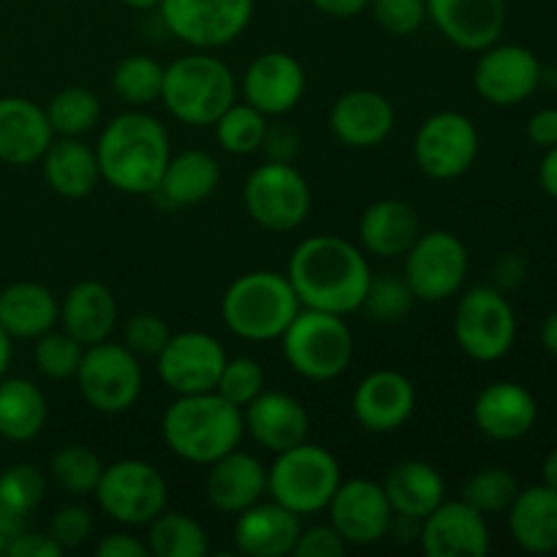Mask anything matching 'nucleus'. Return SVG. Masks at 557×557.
Here are the masks:
<instances>
[{
  "instance_id": "49530a36",
  "label": "nucleus",
  "mask_w": 557,
  "mask_h": 557,
  "mask_svg": "<svg viewBox=\"0 0 557 557\" xmlns=\"http://www.w3.org/2000/svg\"><path fill=\"white\" fill-rule=\"evenodd\" d=\"M169 337H172V330L158 313H134L123 326V346L134 351L136 357L156 359L169 343Z\"/></svg>"
},
{
  "instance_id": "f257e3e1",
  "label": "nucleus",
  "mask_w": 557,
  "mask_h": 557,
  "mask_svg": "<svg viewBox=\"0 0 557 557\" xmlns=\"http://www.w3.org/2000/svg\"><path fill=\"white\" fill-rule=\"evenodd\" d=\"M286 277L302 308L348 315L362 310L373 272L359 245L337 234H315L288 256Z\"/></svg>"
},
{
  "instance_id": "9b49d317",
  "label": "nucleus",
  "mask_w": 557,
  "mask_h": 557,
  "mask_svg": "<svg viewBox=\"0 0 557 557\" xmlns=\"http://www.w3.org/2000/svg\"><path fill=\"white\" fill-rule=\"evenodd\" d=\"M455 341L473 362H498L517 341V315L504 292L473 286L455 310Z\"/></svg>"
},
{
  "instance_id": "5701e85b",
  "label": "nucleus",
  "mask_w": 557,
  "mask_h": 557,
  "mask_svg": "<svg viewBox=\"0 0 557 557\" xmlns=\"http://www.w3.org/2000/svg\"><path fill=\"white\" fill-rule=\"evenodd\" d=\"M330 128L346 147L370 150L386 141L395 128V107L384 92L357 87L335 98L330 109Z\"/></svg>"
},
{
  "instance_id": "393cba45",
  "label": "nucleus",
  "mask_w": 557,
  "mask_h": 557,
  "mask_svg": "<svg viewBox=\"0 0 557 557\" xmlns=\"http://www.w3.org/2000/svg\"><path fill=\"white\" fill-rule=\"evenodd\" d=\"M207 468V500L221 515H239L267 495V468L256 455L239 451V446Z\"/></svg>"
},
{
  "instance_id": "de8ad7c7",
  "label": "nucleus",
  "mask_w": 557,
  "mask_h": 557,
  "mask_svg": "<svg viewBox=\"0 0 557 557\" xmlns=\"http://www.w3.org/2000/svg\"><path fill=\"white\" fill-rule=\"evenodd\" d=\"M375 22L392 36H413L428 20V0H370Z\"/></svg>"
},
{
  "instance_id": "58836bf2",
  "label": "nucleus",
  "mask_w": 557,
  "mask_h": 557,
  "mask_svg": "<svg viewBox=\"0 0 557 557\" xmlns=\"http://www.w3.org/2000/svg\"><path fill=\"white\" fill-rule=\"evenodd\" d=\"M101 473L103 462L90 446L69 444L54 451L52 460H49V476L71 498H87V495L96 493Z\"/></svg>"
},
{
  "instance_id": "4d7b16f0",
  "label": "nucleus",
  "mask_w": 557,
  "mask_h": 557,
  "mask_svg": "<svg viewBox=\"0 0 557 557\" xmlns=\"http://www.w3.org/2000/svg\"><path fill=\"white\" fill-rule=\"evenodd\" d=\"M321 14L337 16V20H351V16L362 14L370 9V0H310Z\"/></svg>"
},
{
  "instance_id": "dca6fc26",
  "label": "nucleus",
  "mask_w": 557,
  "mask_h": 557,
  "mask_svg": "<svg viewBox=\"0 0 557 557\" xmlns=\"http://www.w3.org/2000/svg\"><path fill=\"white\" fill-rule=\"evenodd\" d=\"M542 63L520 44H498L482 49L473 69V87L493 107H517L536 92Z\"/></svg>"
},
{
  "instance_id": "f03ea898",
  "label": "nucleus",
  "mask_w": 557,
  "mask_h": 557,
  "mask_svg": "<svg viewBox=\"0 0 557 557\" xmlns=\"http://www.w3.org/2000/svg\"><path fill=\"white\" fill-rule=\"evenodd\" d=\"M101 180L128 196L156 194L172 158L169 134L152 114L131 109L109 120L96 145Z\"/></svg>"
},
{
  "instance_id": "c756f323",
  "label": "nucleus",
  "mask_w": 557,
  "mask_h": 557,
  "mask_svg": "<svg viewBox=\"0 0 557 557\" xmlns=\"http://www.w3.org/2000/svg\"><path fill=\"white\" fill-rule=\"evenodd\" d=\"M509 533L531 555L557 553V493L547 484L520 487L509 506Z\"/></svg>"
},
{
  "instance_id": "aec40b11",
  "label": "nucleus",
  "mask_w": 557,
  "mask_h": 557,
  "mask_svg": "<svg viewBox=\"0 0 557 557\" xmlns=\"http://www.w3.org/2000/svg\"><path fill=\"white\" fill-rule=\"evenodd\" d=\"M305 69L294 54L264 52L245 69L243 98L267 117H281L299 107L305 96Z\"/></svg>"
},
{
  "instance_id": "39448f33",
  "label": "nucleus",
  "mask_w": 557,
  "mask_h": 557,
  "mask_svg": "<svg viewBox=\"0 0 557 557\" xmlns=\"http://www.w3.org/2000/svg\"><path fill=\"white\" fill-rule=\"evenodd\" d=\"M161 101L180 123L207 128L237 101V79L223 60L201 49L163 69Z\"/></svg>"
},
{
  "instance_id": "37998d69",
  "label": "nucleus",
  "mask_w": 557,
  "mask_h": 557,
  "mask_svg": "<svg viewBox=\"0 0 557 557\" xmlns=\"http://www.w3.org/2000/svg\"><path fill=\"white\" fill-rule=\"evenodd\" d=\"M82 354L85 346L69 335L65 330H49L41 337H36V348H33V362L44 379L65 381L74 379L79 370Z\"/></svg>"
},
{
  "instance_id": "13d9d810",
  "label": "nucleus",
  "mask_w": 557,
  "mask_h": 557,
  "mask_svg": "<svg viewBox=\"0 0 557 557\" xmlns=\"http://www.w3.org/2000/svg\"><path fill=\"white\" fill-rule=\"evenodd\" d=\"M539 185L544 188V194L557 201V145L544 152L542 166H539Z\"/></svg>"
},
{
  "instance_id": "0eeeda50",
  "label": "nucleus",
  "mask_w": 557,
  "mask_h": 557,
  "mask_svg": "<svg viewBox=\"0 0 557 557\" xmlns=\"http://www.w3.org/2000/svg\"><path fill=\"white\" fill-rule=\"evenodd\" d=\"M288 368L308 381L343 375L354 357V335L343 315L299 308L281 337Z\"/></svg>"
},
{
  "instance_id": "c85d7f7f",
  "label": "nucleus",
  "mask_w": 557,
  "mask_h": 557,
  "mask_svg": "<svg viewBox=\"0 0 557 557\" xmlns=\"http://www.w3.org/2000/svg\"><path fill=\"white\" fill-rule=\"evenodd\" d=\"M60 324L85 348L109 341L117 324L114 294L98 281L74 283L60 305Z\"/></svg>"
},
{
  "instance_id": "f3484780",
  "label": "nucleus",
  "mask_w": 557,
  "mask_h": 557,
  "mask_svg": "<svg viewBox=\"0 0 557 557\" xmlns=\"http://www.w3.org/2000/svg\"><path fill=\"white\" fill-rule=\"evenodd\" d=\"M326 511H330V525L351 547H370V544L384 542L389 533L392 515H395L384 487L370 479L341 482V487L326 504Z\"/></svg>"
},
{
  "instance_id": "72a5a7b5",
  "label": "nucleus",
  "mask_w": 557,
  "mask_h": 557,
  "mask_svg": "<svg viewBox=\"0 0 557 557\" xmlns=\"http://www.w3.org/2000/svg\"><path fill=\"white\" fill-rule=\"evenodd\" d=\"M386 500L392 511L413 520H424L441 500H446V482L435 466L424 460H403L386 471L384 482Z\"/></svg>"
},
{
  "instance_id": "a878e982",
  "label": "nucleus",
  "mask_w": 557,
  "mask_h": 557,
  "mask_svg": "<svg viewBox=\"0 0 557 557\" xmlns=\"http://www.w3.org/2000/svg\"><path fill=\"white\" fill-rule=\"evenodd\" d=\"M54 134L47 112L22 96L0 98V161L9 166H30L41 161Z\"/></svg>"
},
{
  "instance_id": "9d476101",
  "label": "nucleus",
  "mask_w": 557,
  "mask_h": 557,
  "mask_svg": "<svg viewBox=\"0 0 557 557\" xmlns=\"http://www.w3.org/2000/svg\"><path fill=\"white\" fill-rule=\"evenodd\" d=\"M250 221L264 232L286 234L302 226L310 215V185L292 163L267 161L248 174L243 188Z\"/></svg>"
},
{
  "instance_id": "09e8293b",
  "label": "nucleus",
  "mask_w": 557,
  "mask_h": 557,
  "mask_svg": "<svg viewBox=\"0 0 557 557\" xmlns=\"http://www.w3.org/2000/svg\"><path fill=\"white\" fill-rule=\"evenodd\" d=\"M92 525H96V522H92V515L87 506L69 504L60 506V509L54 511L52 520H49L47 533L60 544L63 553H69V549L82 547V544L92 536Z\"/></svg>"
},
{
  "instance_id": "423d86ee",
  "label": "nucleus",
  "mask_w": 557,
  "mask_h": 557,
  "mask_svg": "<svg viewBox=\"0 0 557 557\" xmlns=\"http://www.w3.org/2000/svg\"><path fill=\"white\" fill-rule=\"evenodd\" d=\"M341 462L326 446L299 444L275 455L267 468V495L297 517L319 515L341 487Z\"/></svg>"
},
{
  "instance_id": "7c9ffc66",
  "label": "nucleus",
  "mask_w": 557,
  "mask_h": 557,
  "mask_svg": "<svg viewBox=\"0 0 557 557\" xmlns=\"http://www.w3.org/2000/svg\"><path fill=\"white\" fill-rule=\"evenodd\" d=\"M221 183V163L207 150H183L169 158L156 196L172 210L194 207L210 199Z\"/></svg>"
},
{
  "instance_id": "c9c22d12",
  "label": "nucleus",
  "mask_w": 557,
  "mask_h": 557,
  "mask_svg": "<svg viewBox=\"0 0 557 557\" xmlns=\"http://www.w3.org/2000/svg\"><path fill=\"white\" fill-rule=\"evenodd\" d=\"M147 549L156 557H205L210 553V539L194 517L180 515V511H161L150 522Z\"/></svg>"
},
{
  "instance_id": "f704fd0d",
  "label": "nucleus",
  "mask_w": 557,
  "mask_h": 557,
  "mask_svg": "<svg viewBox=\"0 0 557 557\" xmlns=\"http://www.w3.org/2000/svg\"><path fill=\"white\" fill-rule=\"evenodd\" d=\"M47 397L27 379H0V435L14 444L33 441L47 424Z\"/></svg>"
},
{
  "instance_id": "2f4dec72",
  "label": "nucleus",
  "mask_w": 557,
  "mask_h": 557,
  "mask_svg": "<svg viewBox=\"0 0 557 557\" xmlns=\"http://www.w3.org/2000/svg\"><path fill=\"white\" fill-rule=\"evenodd\" d=\"M44 177L49 188L63 199H85L101 183L96 147L85 145L82 136H58L44 152Z\"/></svg>"
},
{
  "instance_id": "1a4fd4ad",
  "label": "nucleus",
  "mask_w": 557,
  "mask_h": 557,
  "mask_svg": "<svg viewBox=\"0 0 557 557\" xmlns=\"http://www.w3.org/2000/svg\"><path fill=\"white\" fill-rule=\"evenodd\" d=\"M96 500L109 520L125 528L150 525L169 506V484L156 466L145 460H117L103 466Z\"/></svg>"
},
{
  "instance_id": "6e6d98bb",
  "label": "nucleus",
  "mask_w": 557,
  "mask_h": 557,
  "mask_svg": "<svg viewBox=\"0 0 557 557\" xmlns=\"http://www.w3.org/2000/svg\"><path fill=\"white\" fill-rule=\"evenodd\" d=\"M528 139L542 150L557 145V109L547 107L539 109L531 120H528Z\"/></svg>"
},
{
  "instance_id": "052dcab7",
  "label": "nucleus",
  "mask_w": 557,
  "mask_h": 557,
  "mask_svg": "<svg viewBox=\"0 0 557 557\" xmlns=\"http://www.w3.org/2000/svg\"><path fill=\"white\" fill-rule=\"evenodd\" d=\"M539 341H542L544 351L557 357V310L549 313L547 319L542 321V330H539Z\"/></svg>"
},
{
  "instance_id": "bf43d9fd",
  "label": "nucleus",
  "mask_w": 557,
  "mask_h": 557,
  "mask_svg": "<svg viewBox=\"0 0 557 557\" xmlns=\"http://www.w3.org/2000/svg\"><path fill=\"white\" fill-rule=\"evenodd\" d=\"M22 531H27L25 520H20V517L0 515V557L9 555V547L14 544V539L20 536Z\"/></svg>"
},
{
  "instance_id": "a18cd8bd",
  "label": "nucleus",
  "mask_w": 557,
  "mask_h": 557,
  "mask_svg": "<svg viewBox=\"0 0 557 557\" xmlns=\"http://www.w3.org/2000/svg\"><path fill=\"white\" fill-rule=\"evenodd\" d=\"M215 392L223 400L232 403V406L245 408L250 400H256L264 392V370L250 357L226 359Z\"/></svg>"
},
{
  "instance_id": "412c9836",
  "label": "nucleus",
  "mask_w": 557,
  "mask_h": 557,
  "mask_svg": "<svg viewBox=\"0 0 557 557\" xmlns=\"http://www.w3.org/2000/svg\"><path fill=\"white\" fill-rule=\"evenodd\" d=\"M428 16L457 49L482 52L506 27V0H428Z\"/></svg>"
},
{
  "instance_id": "a211bd4d",
  "label": "nucleus",
  "mask_w": 557,
  "mask_h": 557,
  "mask_svg": "<svg viewBox=\"0 0 557 557\" xmlns=\"http://www.w3.org/2000/svg\"><path fill=\"white\" fill-rule=\"evenodd\" d=\"M417 544L428 557H484L490 553L487 517L462 498L441 500L422 520Z\"/></svg>"
},
{
  "instance_id": "6ab92c4d",
  "label": "nucleus",
  "mask_w": 557,
  "mask_h": 557,
  "mask_svg": "<svg viewBox=\"0 0 557 557\" xmlns=\"http://www.w3.org/2000/svg\"><path fill=\"white\" fill-rule=\"evenodd\" d=\"M417 408V389L411 379L397 370H375L364 375L351 397V411L359 428L368 433H395Z\"/></svg>"
},
{
  "instance_id": "e2e57ef3",
  "label": "nucleus",
  "mask_w": 557,
  "mask_h": 557,
  "mask_svg": "<svg viewBox=\"0 0 557 557\" xmlns=\"http://www.w3.org/2000/svg\"><path fill=\"white\" fill-rule=\"evenodd\" d=\"M9 362H11V337L9 332L0 326V379H3L5 370H9Z\"/></svg>"
},
{
  "instance_id": "680f3d73",
  "label": "nucleus",
  "mask_w": 557,
  "mask_h": 557,
  "mask_svg": "<svg viewBox=\"0 0 557 557\" xmlns=\"http://www.w3.org/2000/svg\"><path fill=\"white\" fill-rule=\"evenodd\" d=\"M542 484H547L549 490L557 493V449L549 451L542 462Z\"/></svg>"
},
{
  "instance_id": "20e7f679",
  "label": "nucleus",
  "mask_w": 557,
  "mask_h": 557,
  "mask_svg": "<svg viewBox=\"0 0 557 557\" xmlns=\"http://www.w3.org/2000/svg\"><path fill=\"white\" fill-rule=\"evenodd\" d=\"M299 299L286 275L253 270L239 275L223 292L221 319L232 335L250 343H270L283 337L299 313Z\"/></svg>"
},
{
  "instance_id": "8fccbe9b",
  "label": "nucleus",
  "mask_w": 557,
  "mask_h": 557,
  "mask_svg": "<svg viewBox=\"0 0 557 557\" xmlns=\"http://www.w3.org/2000/svg\"><path fill=\"white\" fill-rule=\"evenodd\" d=\"M348 544L332 525H313L308 531H299L294 553L297 557H341Z\"/></svg>"
},
{
  "instance_id": "a19ab883",
  "label": "nucleus",
  "mask_w": 557,
  "mask_h": 557,
  "mask_svg": "<svg viewBox=\"0 0 557 557\" xmlns=\"http://www.w3.org/2000/svg\"><path fill=\"white\" fill-rule=\"evenodd\" d=\"M47 495V473L33 462H16L0 473V515L25 520Z\"/></svg>"
},
{
  "instance_id": "4be33fe9",
  "label": "nucleus",
  "mask_w": 557,
  "mask_h": 557,
  "mask_svg": "<svg viewBox=\"0 0 557 557\" xmlns=\"http://www.w3.org/2000/svg\"><path fill=\"white\" fill-rule=\"evenodd\" d=\"M243 422L245 435L272 455L305 444L310 435L308 408L288 392H261L243 408Z\"/></svg>"
},
{
  "instance_id": "c03bdc74",
  "label": "nucleus",
  "mask_w": 557,
  "mask_h": 557,
  "mask_svg": "<svg viewBox=\"0 0 557 557\" xmlns=\"http://www.w3.org/2000/svg\"><path fill=\"white\" fill-rule=\"evenodd\" d=\"M413 302H417V297H413L411 288H408L406 277L381 272V275L370 277L362 308L368 310L370 319L379 321V324H397V321L411 310Z\"/></svg>"
},
{
  "instance_id": "ea45409f",
  "label": "nucleus",
  "mask_w": 557,
  "mask_h": 557,
  "mask_svg": "<svg viewBox=\"0 0 557 557\" xmlns=\"http://www.w3.org/2000/svg\"><path fill=\"white\" fill-rule=\"evenodd\" d=\"M267 114H261L259 109H253L250 103H237L234 101L221 117L215 120V139L232 156H253L256 150H261V141L267 134Z\"/></svg>"
},
{
  "instance_id": "e433bc0d",
  "label": "nucleus",
  "mask_w": 557,
  "mask_h": 557,
  "mask_svg": "<svg viewBox=\"0 0 557 557\" xmlns=\"http://www.w3.org/2000/svg\"><path fill=\"white\" fill-rule=\"evenodd\" d=\"M163 69H166V65L147 58V54H128V58H123L114 65V96L134 109L150 107V103L161 101Z\"/></svg>"
},
{
  "instance_id": "5fc2aeb1",
  "label": "nucleus",
  "mask_w": 557,
  "mask_h": 557,
  "mask_svg": "<svg viewBox=\"0 0 557 557\" xmlns=\"http://www.w3.org/2000/svg\"><path fill=\"white\" fill-rule=\"evenodd\" d=\"M528 275V264L520 253H506L495 261L493 267V277H495V288L498 292H511V288L520 286Z\"/></svg>"
},
{
  "instance_id": "4468645a",
  "label": "nucleus",
  "mask_w": 557,
  "mask_h": 557,
  "mask_svg": "<svg viewBox=\"0 0 557 557\" xmlns=\"http://www.w3.org/2000/svg\"><path fill=\"white\" fill-rule=\"evenodd\" d=\"M479 131L462 112H435L413 136V161L430 180H457L476 163Z\"/></svg>"
},
{
  "instance_id": "473e14b6",
  "label": "nucleus",
  "mask_w": 557,
  "mask_h": 557,
  "mask_svg": "<svg viewBox=\"0 0 557 557\" xmlns=\"http://www.w3.org/2000/svg\"><path fill=\"white\" fill-rule=\"evenodd\" d=\"M60 321V305L41 283L20 281L0 292V326L11 341H36L54 330Z\"/></svg>"
},
{
  "instance_id": "3c124183",
  "label": "nucleus",
  "mask_w": 557,
  "mask_h": 557,
  "mask_svg": "<svg viewBox=\"0 0 557 557\" xmlns=\"http://www.w3.org/2000/svg\"><path fill=\"white\" fill-rule=\"evenodd\" d=\"M299 134L288 125H267L264 141H261V150L267 152V161H281L292 163L294 156L299 152Z\"/></svg>"
},
{
  "instance_id": "2eb2a0df",
  "label": "nucleus",
  "mask_w": 557,
  "mask_h": 557,
  "mask_svg": "<svg viewBox=\"0 0 557 557\" xmlns=\"http://www.w3.org/2000/svg\"><path fill=\"white\" fill-rule=\"evenodd\" d=\"M226 359L228 354L218 337L190 330L169 337L156 357V370L161 384L174 395H199L215 392Z\"/></svg>"
},
{
  "instance_id": "b1692460",
  "label": "nucleus",
  "mask_w": 557,
  "mask_h": 557,
  "mask_svg": "<svg viewBox=\"0 0 557 557\" xmlns=\"http://www.w3.org/2000/svg\"><path fill=\"white\" fill-rule=\"evenodd\" d=\"M539 419L536 397L515 381H495L473 400V424L493 441H520Z\"/></svg>"
},
{
  "instance_id": "cd10ccee",
  "label": "nucleus",
  "mask_w": 557,
  "mask_h": 557,
  "mask_svg": "<svg viewBox=\"0 0 557 557\" xmlns=\"http://www.w3.org/2000/svg\"><path fill=\"white\" fill-rule=\"evenodd\" d=\"M422 234V221L413 205L403 199H379L359 218V248L379 259H397Z\"/></svg>"
},
{
  "instance_id": "bb28decb",
  "label": "nucleus",
  "mask_w": 557,
  "mask_h": 557,
  "mask_svg": "<svg viewBox=\"0 0 557 557\" xmlns=\"http://www.w3.org/2000/svg\"><path fill=\"white\" fill-rule=\"evenodd\" d=\"M299 517L286 506L253 504L250 509L239 511L234 522V547L248 557H286L294 553L299 539Z\"/></svg>"
},
{
  "instance_id": "603ef678",
  "label": "nucleus",
  "mask_w": 557,
  "mask_h": 557,
  "mask_svg": "<svg viewBox=\"0 0 557 557\" xmlns=\"http://www.w3.org/2000/svg\"><path fill=\"white\" fill-rule=\"evenodd\" d=\"M63 549L54 542L49 533H30L22 531L20 536L14 539V544L9 547V555L5 557H60Z\"/></svg>"
},
{
  "instance_id": "f8f14e48",
  "label": "nucleus",
  "mask_w": 557,
  "mask_h": 557,
  "mask_svg": "<svg viewBox=\"0 0 557 557\" xmlns=\"http://www.w3.org/2000/svg\"><path fill=\"white\" fill-rule=\"evenodd\" d=\"M468 264L466 243L457 234L433 228L419 234L408 248L403 277L419 302H446L466 283Z\"/></svg>"
},
{
  "instance_id": "6e6552de",
  "label": "nucleus",
  "mask_w": 557,
  "mask_h": 557,
  "mask_svg": "<svg viewBox=\"0 0 557 557\" xmlns=\"http://www.w3.org/2000/svg\"><path fill=\"white\" fill-rule=\"evenodd\" d=\"M74 379L82 400L107 417H117L134 408L145 386L139 357L123 343L109 341L85 348Z\"/></svg>"
},
{
  "instance_id": "ddd939ff",
  "label": "nucleus",
  "mask_w": 557,
  "mask_h": 557,
  "mask_svg": "<svg viewBox=\"0 0 557 557\" xmlns=\"http://www.w3.org/2000/svg\"><path fill=\"white\" fill-rule=\"evenodd\" d=\"M253 0H161L158 11L177 41L196 49H221L250 25Z\"/></svg>"
},
{
  "instance_id": "864d4df0",
  "label": "nucleus",
  "mask_w": 557,
  "mask_h": 557,
  "mask_svg": "<svg viewBox=\"0 0 557 557\" xmlns=\"http://www.w3.org/2000/svg\"><path fill=\"white\" fill-rule=\"evenodd\" d=\"M147 542L131 536V533H109L96 544L98 557H147Z\"/></svg>"
},
{
  "instance_id": "0e129e2a",
  "label": "nucleus",
  "mask_w": 557,
  "mask_h": 557,
  "mask_svg": "<svg viewBox=\"0 0 557 557\" xmlns=\"http://www.w3.org/2000/svg\"><path fill=\"white\" fill-rule=\"evenodd\" d=\"M120 3H125L128 9H136V11H147V9H158L161 0H120Z\"/></svg>"
},
{
  "instance_id": "7ed1b4c3",
  "label": "nucleus",
  "mask_w": 557,
  "mask_h": 557,
  "mask_svg": "<svg viewBox=\"0 0 557 557\" xmlns=\"http://www.w3.org/2000/svg\"><path fill=\"white\" fill-rule=\"evenodd\" d=\"M161 435L180 460L210 466L226 451L237 449L243 441V408L223 400L218 392L177 395V400L163 411Z\"/></svg>"
},
{
  "instance_id": "79ce46f5",
  "label": "nucleus",
  "mask_w": 557,
  "mask_h": 557,
  "mask_svg": "<svg viewBox=\"0 0 557 557\" xmlns=\"http://www.w3.org/2000/svg\"><path fill=\"white\" fill-rule=\"evenodd\" d=\"M517 493H520V482H517L515 473L504 466L482 468V471H476L466 484H462V500L471 504L476 511H482L484 517L509 511Z\"/></svg>"
},
{
  "instance_id": "4c0bfd02",
  "label": "nucleus",
  "mask_w": 557,
  "mask_h": 557,
  "mask_svg": "<svg viewBox=\"0 0 557 557\" xmlns=\"http://www.w3.org/2000/svg\"><path fill=\"white\" fill-rule=\"evenodd\" d=\"M44 112L54 136H85L101 120V101L87 87L71 85L54 92Z\"/></svg>"
}]
</instances>
